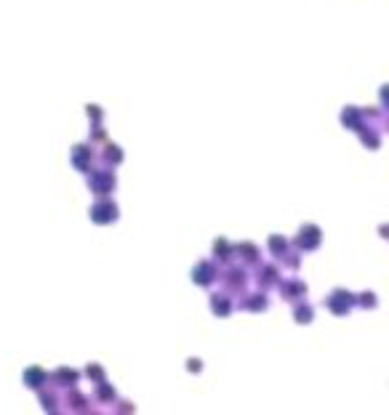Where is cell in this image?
I'll return each mask as SVG.
<instances>
[{
	"label": "cell",
	"mask_w": 389,
	"mask_h": 415,
	"mask_svg": "<svg viewBox=\"0 0 389 415\" xmlns=\"http://www.w3.org/2000/svg\"><path fill=\"white\" fill-rule=\"evenodd\" d=\"M37 399H40V405H43V410L45 413H59L61 410V397H59V389L56 386H51V383H45L43 389H37Z\"/></svg>",
	"instance_id": "cell-13"
},
{
	"label": "cell",
	"mask_w": 389,
	"mask_h": 415,
	"mask_svg": "<svg viewBox=\"0 0 389 415\" xmlns=\"http://www.w3.org/2000/svg\"><path fill=\"white\" fill-rule=\"evenodd\" d=\"M118 410H120V413H134V405H131V402H120Z\"/></svg>",
	"instance_id": "cell-27"
},
{
	"label": "cell",
	"mask_w": 389,
	"mask_h": 415,
	"mask_svg": "<svg viewBox=\"0 0 389 415\" xmlns=\"http://www.w3.org/2000/svg\"><path fill=\"white\" fill-rule=\"evenodd\" d=\"M219 282H221L224 293L243 296L248 290V285H251V274H248L243 266H237V264H227L224 269H219Z\"/></svg>",
	"instance_id": "cell-1"
},
{
	"label": "cell",
	"mask_w": 389,
	"mask_h": 415,
	"mask_svg": "<svg viewBox=\"0 0 389 415\" xmlns=\"http://www.w3.org/2000/svg\"><path fill=\"white\" fill-rule=\"evenodd\" d=\"M219 264H213V261H197V264L192 266V282L200 288H213L216 282H219Z\"/></svg>",
	"instance_id": "cell-4"
},
{
	"label": "cell",
	"mask_w": 389,
	"mask_h": 415,
	"mask_svg": "<svg viewBox=\"0 0 389 415\" xmlns=\"http://www.w3.org/2000/svg\"><path fill=\"white\" fill-rule=\"evenodd\" d=\"M88 187L93 195H99V197H107L110 192L115 189V176L107 171V168H102V171H93L91 173V179H88Z\"/></svg>",
	"instance_id": "cell-8"
},
{
	"label": "cell",
	"mask_w": 389,
	"mask_h": 415,
	"mask_svg": "<svg viewBox=\"0 0 389 415\" xmlns=\"http://www.w3.org/2000/svg\"><path fill=\"white\" fill-rule=\"evenodd\" d=\"M253 280H256V285H259V290H269V288H275L277 282H280V269L277 264H256V274H253Z\"/></svg>",
	"instance_id": "cell-7"
},
{
	"label": "cell",
	"mask_w": 389,
	"mask_h": 415,
	"mask_svg": "<svg viewBox=\"0 0 389 415\" xmlns=\"http://www.w3.org/2000/svg\"><path fill=\"white\" fill-rule=\"evenodd\" d=\"M208 306H211V314L213 317H219V319H224V317H229L232 314V309H235V298H232L229 293H211V301H208Z\"/></svg>",
	"instance_id": "cell-11"
},
{
	"label": "cell",
	"mask_w": 389,
	"mask_h": 415,
	"mask_svg": "<svg viewBox=\"0 0 389 415\" xmlns=\"http://www.w3.org/2000/svg\"><path fill=\"white\" fill-rule=\"evenodd\" d=\"M325 306H328V311L333 317H347V314H352V309L357 306V298L355 293H349L347 288H333L328 298H325Z\"/></svg>",
	"instance_id": "cell-2"
},
{
	"label": "cell",
	"mask_w": 389,
	"mask_h": 415,
	"mask_svg": "<svg viewBox=\"0 0 389 415\" xmlns=\"http://www.w3.org/2000/svg\"><path fill=\"white\" fill-rule=\"evenodd\" d=\"M88 216L93 224H99V226H107V224H112V221H118V205L112 203V200H99V203H93L91 205V210H88Z\"/></svg>",
	"instance_id": "cell-6"
},
{
	"label": "cell",
	"mask_w": 389,
	"mask_h": 415,
	"mask_svg": "<svg viewBox=\"0 0 389 415\" xmlns=\"http://www.w3.org/2000/svg\"><path fill=\"white\" fill-rule=\"evenodd\" d=\"M213 264H219V266H227L235 261V245H232L229 240H224V237H219V240H213Z\"/></svg>",
	"instance_id": "cell-12"
},
{
	"label": "cell",
	"mask_w": 389,
	"mask_h": 415,
	"mask_svg": "<svg viewBox=\"0 0 389 415\" xmlns=\"http://www.w3.org/2000/svg\"><path fill=\"white\" fill-rule=\"evenodd\" d=\"M21 381H24V386L27 389H43L45 383H48V373L43 370L40 365H32V367H27L24 373H21Z\"/></svg>",
	"instance_id": "cell-14"
},
{
	"label": "cell",
	"mask_w": 389,
	"mask_h": 415,
	"mask_svg": "<svg viewBox=\"0 0 389 415\" xmlns=\"http://www.w3.org/2000/svg\"><path fill=\"white\" fill-rule=\"evenodd\" d=\"M341 122L349 125V128H360V112H357L355 106H347L344 114H341Z\"/></svg>",
	"instance_id": "cell-23"
},
{
	"label": "cell",
	"mask_w": 389,
	"mask_h": 415,
	"mask_svg": "<svg viewBox=\"0 0 389 415\" xmlns=\"http://www.w3.org/2000/svg\"><path fill=\"white\" fill-rule=\"evenodd\" d=\"M277 261H280V264H283L285 269H291V272H296V269H299V264H301V256H299L296 250H291V248H288V250H285L283 256L277 258Z\"/></svg>",
	"instance_id": "cell-21"
},
{
	"label": "cell",
	"mask_w": 389,
	"mask_h": 415,
	"mask_svg": "<svg viewBox=\"0 0 389 415\" xmlns=\"http://www.w3.org/2000/svg\"><path fill=\"white\" fill-rule=\"evenodd\" d=\"M104 163H112V165L123 163V152H120L118 144H110V147L104 149Z\"/></svg>",
	"instance_id": "cell-25"
},
{
	"label": "cell",
	"mask_w": 389,
	"mask_h": 415,
	"mask_svg": "<svg viewBox=\"0 0 389 415\" xmlns=\"http://www.w3.org/2000/svg\"><path fill=\"white\" fill-rule=\"evenodd\" d=\"M48 383L56 389H69V386H77L80 383V373L75 367H56L51 375H48Z\"/></svg>",
	"instance_id": "cell-10"
},
{
	"label": "cell",
	"mask_w": 389,
	"mask_h": 415,
	"mask_svg": "<svg viewBox=\"0 0 389 415\" xmlns=\"http://www.w3.org/2000/svg\"><path fill=\"white\" fill-rule=\"evenodd\" d=\"M64 405H67V410H72V413H88L91 410V407H88V397L80 394L77 386H69L67 397H64Z\"/></svg>",
	"instance_id": "cell-15"
},
{
	"label": "cell",
	"mask_w": 389,
	"mask_h": 415,
	"mask_svg": "<svg viewBox=\"0 0 389 415\" xmlns=\"http://www.w3.org/2000/svg\"><path fill=\"white\" fill-rule=\"evenodd\" d=\"M275 288L280 290V296H283V301H291V304H299V301H304V298H307V293H309L307 282H304V280H299V277H288V280H280Z\"/></svg>",
	"instance_id": "cell-5"
},
{
	"label": "cell",
	"mask_w": 389,
	"mask_h": 415,
	"mask_svg": "<svg viewBox=\"0 0 389 415\" xmlns=\"http://www.w3.org/2000/svg\"><path fill=\"white\" fill-rule=\"evenodd\" d=\"M85 375L93 381V383H99V381H107V373H104V367L99 365V362H88V367H85Z\"/></svg>",
	"instance_id": "cell-22"
},
{
	"label": "cell",
	"mask_w": 389,
	"mask_h": 415,
	"mask_svg": "<svg viewBox=\"0 0 389 415\" xmlns=\"http://www.w3.org/2000/svg\"><path fill=\"white\" fill-rule=\"evenodd\" d=\"M93 399H96L99 405H112L115 399H118V391H115L112 383L107 381H99L96 386H93Z\"/></svg>",
	"instance_id": "cell-18"
},
{
	"label": "cell",
	"mask_w": 389,
	"mask_h": 415,
	"mask_svg": "<svg viewBox=\"0 0 389 415\" xmlns=\"http://www.w3.org/2000/svg\"><path fill=\"white\" fill-rule=\"evenodd\" d=\"M293 319H296L299 325H309V322L315 319V309H312V304H307V301L293 304Z\"/></svg>",
	"instance_id": "cell-20"
},
{
	"label": "cell",
	"mask_w": 389,
	"mask_h": 415,
	"mask_svg": "<svg viewBox=\"0 0 389 415\" xmlns=\"http://www.w3.org/2000/svg\"><path fill=\"white\" fill-rule=\"evenodd\" d=\"M91 160H93V152L88 144H77V147L72 149V163L77 171H83V173H88V168H91Z\"/></svg>",
	"instance_id": "cell-17"
},
{
	"label": "cell",
	"mask_w": 389,
	"mask_h": 415,
	"mask_svg": "<svg viewBox=\"0 0 389 415\" xmlns=\"http://www.w3.org/2000/svg\"><path fill=\"white\" fill-rule=\"evenodd\" d=\"M88 114H91L93 120H99V117H102V112H99V106H88Z\"/></svg>",
	"instance_id": "cell-28"
},
{
	"label": "cell",
	"mask_w": 389,
	"mask_h": 415,
	"mask_svg": "<svg viewBox=\"0 0 389 415\" xmlns=\"http://www.w3.org/2000/svg\"><path fill=\"white\" fill-rule=\"evenodd\" d=\"M240 309L243 311H251V314H261V311H267L269 309V298L264 290H259V293H245L240 296Z\"/></svg>",
	"instance_id": "cell-9"
},
{
	"label": "cell",
	"mask_w": 389,
	"mask_h": 415,
	"mask_svg": "<svg viewBox=\"0 0 389 415\" xmlns=\"http://www.w3.org/2000/svg\"><path fill=\"white\" fill-rule=\"evenodd\" d=\"M288 248H291V242H288L283 234H269L267 237V250H269L272 258H280Z\"/></svg>",
	"instance_id": "cell-19"
},
{
	"label": "cell",
	"mask_w": 389,
	"mask_h": 415,
	"mask_svg": "<svg viewBox=\"0 0 389 415\" xmlns=\"http://www.w3.org/2000/svg\"><path fill=\"white\" fill-rule=\"evenodd\" d=\"M357 298V306H363V309H376L379 301H376V293H371V290H365V293L355 296Z\"/></svg>",
	"instance_id": "cell-24"
},
{
	"label": "cell",
	"mask_w": 389,
	"mask_h": 415,
	"mask_svg": "<svg viewBox=\"0 0 389 415\" xmlns=\"http://www.w3.org/2000/svg\"><path fill=\"white\" fill-rule=\"evenodd\" d=\"M293 245H296L299 253H315V250L323 245V232H320V226H317V224H304V226L299 229V234H296V240H293Z\"/></svg>",
	"instance_id": "cell-3"
},
{
	"label": "cell",
	"mask_w": 389,
	"mask_h": 415,
	"mask_svg": "<svg viewBox=\"0 0 389 415\" xmlns=\"http://www.w3.org/2000/svg\"><path fill=\"white\" fill-rule=\"evenodd\" d=\"M187 370H190V373H200V370H203V362H200V359H187Z\"/></svg>",
	"instance_id": "cell-26"
},
{
	"label": "cell",
	"mask_w": 389,
	"mask_h": 415,
	"mask_svg": "<svg viewBox=\"0 0 389 415\" xmlns=\"http://www.w3.org/2000/svg\"><path fill=\"white\" fill-rule=\"evenodd\" d=\"M235 258H240L243 264H248V266H256L261 261V256H259V248H256L253 242H240V245H235Z\"/></svg>",
	"instance_id": "cell-16"
}]
</instances>
